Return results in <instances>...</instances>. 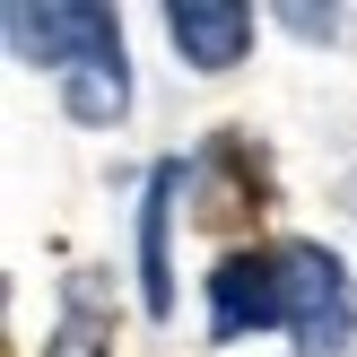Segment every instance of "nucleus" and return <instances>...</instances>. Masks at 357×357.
Segmentation results:
<instances>
[{"label":"nucleus","mask_w":357,"mask_h":357,"mask_svg":"<svg viewBox=\"0 0 357 357\" xmlns=\"http://www.w3.org/2000/svg\"><path fill=\"white\" fill-rule=\"evenodd\" d=\"M44 357H114V331H105V314H96V288H87V279H70V296H61V323H52Z\"/></svg>","instance_id":"nucleus-7"},{"label":"nucleus","mask_w":357,"mask_h":357,"mask_svg":"<svg viewBox=\"0 0 357 357\" xmlns=\"http://www.w3.org/2000/svg\"><path fill=\"white\" fill-rule=\"evenodd\" d=\"M174 201H183V157H166V166L149 174V201H139V305H149V323H166L174 314Z\"/></svg>","instance_id":"nucleus-5"},{"label":"nucleus","mask_w":357,"mask_h":357,"mask_svg":"<svg viewBox=\"0 0 357 357\" xmlns=\"http://www.w3.org/2000/svg\"><path fill=\"white\" fill-rule=\"evenodd\" d=\"M61 114L79 122V131H114L122 114H131V70H122V44L96 52V61H79L61 79Z\"/></svg>","instance_id":"nucleus-6"},{"label":"nucleus","mask_w":357,"mask_h":357,"mask_svg":"<svg viewBox=\"0 0 357 357\" xmlns=\"http://www.w3.org/2000/svg\"><path fill=\"white\" fill-rule=\"evenodd\" d=\"M296 35H340V9H279Z\"/></svg>","instance_id":"nucleus-8"},{"label":"nucleus","mask_w":357,"mask_h":357,"mask_svg":"<svg viewBox=\"0 0 357 357\" xmlns=\"http://www.w3.org/2000/svg\"><path fill=\"white\" fill-rule=\"evenodd\" d=\"M9 44H17V61L26 70H52V79H70L79 61H96V52H114L122 44V17L114 9H87V0H9Z\"/></svg>","instance_id":"nucleus-2"},{"label":"nucleus","mask_w":357,"mask_h":357,"mask_svg":"<svg viewBox=\"0 0 357 357\" xmlns=\"http://www.w3.org/2000/svg\"><path fill=\"white\" fill-rule=\"evenodd\" d=\"M209 331L218 340H253V331H288V271L271 253H227L209 271Z\"/></svg>","instance_id":"nucleus-3"},{"label":"nucleus","mask_w":357,"mask_h":357,"mask_svg":"<svg viewBox=\"0 0 357 357\" xmlns=\"http://www.w3.org/2000/svg\"><path fill=\"white\" fill-rule=\"evenodd\" d=\"M279 271H288V340H296V357H349V340H357L349 261L323 253V244H279Z\"/></svg>","instance_id":"nucleus-1"},{"label":"nucleus","mask_w":357,"mask_h":357,"mask_svg":"<svg viewBox=\"0 0 357 357\" xmlns=\"http://www.w3.org/2000/svg\"><path fill=\"white\" fill-rule=\"evenodd\" d=\"M166 35H174V52H183L201 79H218V70H236L244 52H253V9H244V0H174Z\"/></svg>","instance_id":"nucleus-4"}]
</instances>
